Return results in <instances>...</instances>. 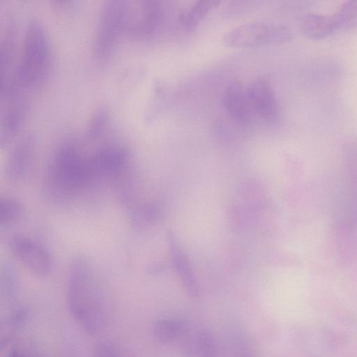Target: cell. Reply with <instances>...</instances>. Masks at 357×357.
<instances>
[{"label": "cell", "mask_w": 357, "mask_h": 357, "mask_svg": "<svg viewBox=\"0 0 357 357\" xmlns=\"http://www.w3.org/2000/svg\"><path fill=\"white\" fill-rule=\"evenodd\" d=\"M66 302L71 316L88 334L96 335L104 330L107 304L93 264L85 255H77L71 261Z\"/></svg>", "instance_id": "1"}, {"label": "cell", "mask_w": 357, "mask_h": 357, "mask_svg": "<svg viewBox=\"0 0 357 357\" xmlns=\"http://www.w3.org/2000/svg\"><path fill=\"white\" fill-rule=\"evenodd\" d=\"M46 176L48 192L58 199L73 197L94 183L87 156L72 143L63 144L56 149Z\"/></svg>", "instance_id": "2"}, {"label": "cell", "mask_w": 357, "mask_h": 357, "mask_svg": "<svg viewBox=\"0 0 357 357\" xmlns=\"http://www.w3.org/2000/svg\"><path fill=\"white\" fill-rule=\"evenodd\" d=\"M51 65L48 40L38 22L26 26L20 63L14 70L17 81L28 91L40 87L47 79Z\"/></svg>", "instance_id": "3"}, {"label": "cell", "mask_w": 357, "mask_h": 357, "mask_svg": "<svg viewBox=\"0 0 357 357\" xmlns=\"http://www.w3.org/2000/svg\"><path fill=\"white\" fill-rule=\"evenodd\" d=\"M293 38L291 30L281 24L260 21L240 24L227 31L224 45L232 48H252L286 43Z\"/></svg>", "instance_id": "4"}, {"label": "cell", "mask_w": 357, "mask_h": 357, "mask_svg": "<svg viewBox=\"0 0 357 357\" xmlns=\"http://www.w3.org/2000/svg\"><path fill=\"white\" fill-rule=\"evenodd\" d=\"M126 1H107L99 17L95 42L96 56L104 59L111 54L121 33L125 31Z\"/></svg>", "instance_id": "5"}, {"label": "cell", "mask_w": 357, "mask_h": 357, "mask_svg": "<svg viewBox=\"0 0 357 357\" xmlns=\"http://www.w3.org/2000/svg\"><path fill=\"white\" fill-rule=\"evenodd\" d=\"M163 19L160 2L126 1L125 31L135 37H147L157 31Z\"/></svg>", "instance_id": "6"}, {"label": "cell", "mask_w": 357, "mask_h": 357, "mask_svg": "<svg viewBox=\"0 0 357 357\" xmlns=\"http://www.w3.org/2000/svg\"><path fill=\"white\" fill-rule=\"evenodd\" d=\"M13 256L30 272L38 276L47 275L52 269L49 252L40 244L22 234L9 241Z\"/></svg>", "instance_id": "7"}, {"label": "cell", "mask_w": 357, "mask_h": 357, "mask_svg": "<svg viewBox=\"0 0 357 357\" xmlns=\"http://www.w3.org/2000/svg\"><path fill=\"white\" fill-rule=\"evenodd\" d=\"M87 158L95 182L121 174L126 168L129 157L123 147L117 144H107L97 149Z\"/></svg>", "instance_id": "8"}, {"label": "cell", "mask_w": 357, "mask_h": 357, "mask_svg": "<svg viewBox=\"0 0 357 357\" xmlns=\"http://www.w3.org/2000/svg\"><path fill=\"white\" fill-rule=\"evenodd\" d=\"M253 112L264 122L275 124L280 118V110L274 91L267 79L258 77L247 88Z\"/></svg>", "instance_id": "9"}, {"label": "cell", "mask_w": 357, "mask_h": 357, "mask_svg": "<svg viewBox=\"0 0 357 357\" xmlns=\"http://www.w3.org/2000/svg\"><path fill=\"white\" fill-rule=\"evenodd\" d=\"M33 153L34 143L29 136L17 143L6 162L4 175L8 181L15 183L26 176L32 164Z\"/></svg>", "instance_id": "10"}, {"label": "cell", "mask_w": 357, "mask_h": 357, "mask_svg": "<svg viewBox=\"0 0 357 357\" xmlns=\"http://www.w3.org/2000/svg\"><path fill=\"white\" fill-rule=\"evenodd\" d=\"M222 105L228 114L239 123H248L254 114L247 88L236 82H232L225 89Z\"/></svg>", "instance_id": "11"}, {"label": "cell", "mask_w": 357, "mask_h": 357, "mask_svg": "<svg viewBox=\"0 0 357 357\" xmlns=\"http://www.w3.org/2000/svg\"><path fill=\"white\" fill-rule=\"evenodd\" d=\"M169 248L174 266L185 288L191 296H197L199 292V286L190 264L172 236H169Z\"/></svg>", "instance_id": "12"}, {"label": "cell", "mask_w": 357, "mask_h": 357, "mask_svg": "<svg viewBox=\"0 0 357 357\" xmlns=\"http://www.w3.org/2000/svg\"><path fill=\"white\" fill-rule=\"evenodd\" d=\"M220 3L221 1L216 0L197 1L179 15L178 22L186 31H193Z\"/></svg>", "instance_id": "13"}, {"label": "cell", "mask_w": 357, "mask_h": 357, "mask_svg": "<svg viewBox=\"0 0 357 357\" xmlns=\"http://www.w3.org/2000/svg\"><path fill=\"white\" fill-rule=\"evenodd\" d=\"M301 33L311 39H321L331 35L335 31L331 15L311 14L304 17L301 23Z\"/></svg>", "instance_id": "14"}, {"label": "cell", "mask_w": 357, "mask_h": 357, "mask_svg": "<svg viewBox=\"0 0 357 357\" xmlns=\"http://www.w3.org/2000/svg\"><path fill=\"white\" fill-rule=\"evenodd\" d=\"M13 264L4 261L1 266V295L6 302L13 301L18 288V274Z\"/></svg>", "instance_id": "15"}, {"label": "cell", "mask_w": 357, "mask_h": 357, "mask_svg": "<svg viewBox=\"0 0 357 357\" xmlns=\"http://www.w3.org/2000/svg\"><path fill=\"white\" fill-rule=\"evenodd\" d=\"M24 209L21 203L11 197L0 199V225L8 227L17 223L23 215Z\"/></svg>", "instance_id": "16"}, {"label": "cell", "mask_w": 357, "mask_h": 357, "mask_svg": "<svg viewBox=\"0 0 357 357\" xmlns=\"http://www.w3.org/2000/svg\"><path fill=\"white\" fill-rule=\"evenodd\" d=\"M160 214L159 207L151 203L136 206L130 213V220L132 226L142 228L155 220Z\"/></svg>", "instance_id": "17"}, {"label": "cell", "mask_w": 357, "mask_h": 357, "mask_svg": "<svg viewBox=\"0 0 357 357\" xmlns=\"http://www.w3.org/2000/svg\"><path fill=\"white\" fill-rule=\"evenodd\" d=\"M181 325L178 320L162 318L153 325V335L160 342L168 343L175 339L181 333Z\"/></svg>", "instance_id": "18"}, {"label": "cell", "mask_w": 357, "mask_h": 357, "mask_svg": "<svg viewBox=\"0 0 357 357\" xmlns=\"http://www.w3.org/2000/svg\"><path fill=\"white\" fill-rule=\"evenodd\" d=\"M331 16L336 30L356 24L357 0L344 1Z\"/></svg>", "instance_id": "19"}, {"label": "cell", "mask_w": 357, "mask_h": 357, "mask_svg": "<svg viewBox=\"0 0 357 357\" xmlns=\"http://www.w3.org/2000/svg\"><path fill=\"white\" fill-rule=\"evenodd\" d=\"M26 317V311L22 308L16 309L12 312V314L8 315L4 324V326L2 327L1 347L7 344L12 335L16 332V330L21 327Z\"/></svg>", "instance_id": "20"}, {"label": "cell", "mask_w": 357, "mask_h": 357, "mask_svg": "<svg viewBox=\"0 0 357 357\" xmlns=\"http://www.w3.org/2000/svg\"><path fill=\"white\" fill-rule=\"evenodd\" d=\"M94 357H123L115 345L109 342H100L96 347Z\"/></svg>", "instance_id": "21"}, {"label": "cell", "mask_w": 357, "mask_h": 357, "mask_svg": "<svg viewBox=\"0 0 357 357\" xmlns=\"http://www.w3.org/2000/svg\"><path fill=\"white\" fill-rule=\"evenodd\" d=\"M7 357H25V356L19 350L13 349L10 351Z\"/></svg>", "instance_id": "22"}]
</instances>
